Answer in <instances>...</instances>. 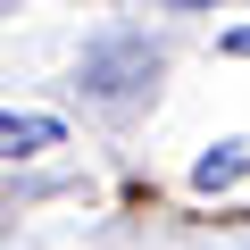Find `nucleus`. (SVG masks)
<instances>
[{
	"instance_id": "f03ea898",
	"label": "nucleus",
	"mask_w": 250,
	"mask_h": 250,
	"mask_svg": "<svg viewBox=\"0 0 250 250\" xmlns=\"http://www.w3.org/2000/svg\"><path fill=\"white\" fill-rule=\"evenodd\" d=\"M233 175H242V150H233V142H217V150H208V159L192 167V184H200V192H225Z\"/></svg>"
},
{
	"instance_id": "20e7f679",
	"label": "nucleus",
	"mask_w": 250,
	"mask_h": 250,
	"mask_svg": "<svg viewBox=\"0 0 250 250\" xmlns=\"http://www.w3.org/2000/svg\"><path fill=\"white\" fill-rule=\"evenodd\" d=\"M175 9H217V0H175Z\"/></svg>"
},
{
	"instance_id": "f257e3e1",
	"label": "nucleus",
	"mask_w": 250,
	"mask_h": 250,
	"mask_svg": "<svg viewBox=\"0 0 250 250\" xmlns=\"http://www.w3.org/2000/svg\"><path fill=\"white\" fill-rule=\"evenodd\" d=\"M34 150H59V117H9L0 108V159H34Z\"/></svg>"
},
{
	"instance_id": "7ed1b4c3",
	"label": "nucleus",
	"mask_w": 250,
	"mask_h": 250,
	"mask_svg": "<svg viewBox=\"0 0 250 250\" xmlns=\"http://www.w3.org/2000/svg\"><path fill=\"white\" fill-rule=\"evenodd\" d=\"M225 50H233V59H250V25H242V34H225Z\"/></svg>"
}]
</instances>
